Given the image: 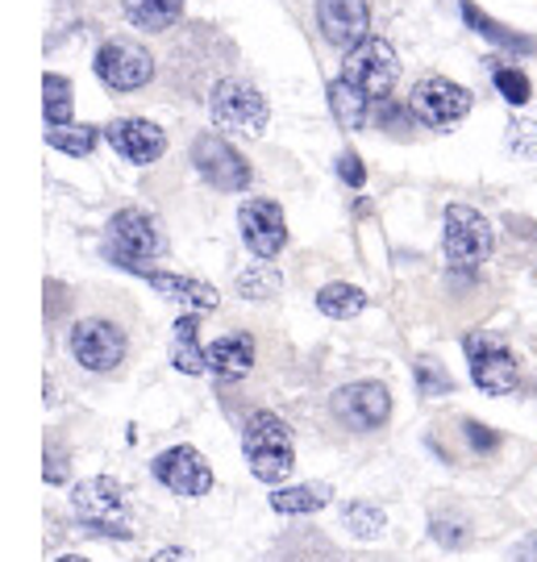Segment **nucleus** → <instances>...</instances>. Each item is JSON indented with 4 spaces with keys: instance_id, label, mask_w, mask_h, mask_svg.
<instances>
[{
    "instance_id": "11",
    "label": "nucleus",
    "mask_w": 537,
    "mask_h": 562,
    "mask_svg": "<svg viewBox=\"0 0 537 562\" xmlns=\"http://www.w3.org/2000/svg\"><path fill=\"white\" fill-rule=\"evenodd\" d=\"M192 167H197L200 180L217 192H246L250 188V162L242 159L221 134H209V130L192 138Z\"/></svg>"
},
{
    "instance_id": "34",
    "label": "nucleus",
    "mask_w": 537,
    "mask_h": 562,
    "mask_svg": "<svg viewBox=\"0 0 537 562\" xmlns=\"http://www.w3.org/2000/svg\"><path fill=\"white\" fill-rule=\"evenodd\" d=\"M462 434H467V442H471L476 454H492V450H500V442H504L496 429H488L483 422H462Z\"/></svg>"
},
{
    "instance_id": "29",
    "label": "nucleus",
    "mask_w": 537,
    "mask_h": 562,
    "mask_svg": "<svg viewBox=\"0 0 537 562\" xmlns=\"http://www.w3.org/2000/svg\"><path fill=\"white\" fill-rule=\"evenodd\" d=\"M279 288H283V280L271 267V259L255 262V267H246L238 276V296H246V301H271Z\"/></svg>"
},
{
    "instance_id": "6",
    "label": "nucleus",
    "mask_w": 537,
    "mask_h": 562,
    "mask_svg": "<svg viewBox=\"0 0 537 562\" xmlns=\"http://www.w3.org/2000/svg\"><path fill=\"white\" fill-rule=\"evenodd\" d=\"M462 355H467V367H471V380H476L479 392L508 396V392L521 387V362L513 355V346L500 334H488V329L467 334L462 338Z\"/></svg>"
},
{
    "instance_id": "36",
    "label": "nucleus",
    "mask_w": 537,
    "mask_h": 562,
    "mask_svg": "<svg viewBox=\"0 0 537 562\" xmlns=\"http://www.w3.org/2000/svg\"><path fill=\"white\" fill-rule=\"evenodd\" d=\"M334 171H338V180L346 183V188H362V183H367V167H362V159H358L355 150H342L338 162H334Z\"/></svg>"
},
{
    "instance_id": "13",
    "label": "nucleus",
    "mask_w": 537,
    "mask_h": 562,
    "mask_svg": "<svg viewBox=\"0 0 537 562\" xmlns=\"http://www.w3.org/2000/svg\"><path fill=\"white\" fill-rule=\"evenodd\" d=\"M150 475L167 492L183 496V501H197V496L213 492V467L204 462V454H200L197 446H171V450H163L159 459L150 462Z\"/></svg>"
},
{
    "instance_id": "24",
    "label": "nucleus",
    "mask_w": 537,
    "mask_h": 562,
    "mask_svg": "<svg viewBox=\"0 0 537 562\" xmlns=\"http://www.w3.org/2000/svg\"><path fill=\"white\" fill-rule=\"evenodd\" d=\"M100 125L92 121H67V125H46V146H55L67 159H88L100 142Z\"/></svg>"
},
{
    "instance_id": "8",
    "label": "nucleus",
    "mask_w": 537,
    "mask_h": 562,
    "mask_svg": "<svg viewBox=\"0 0 537 562\" xmlns=\"http://www.w3.org/2000/svg\"><path fill=\"white\" fill-rule=\"evenodd\" d=\"M67 346H71V359L80 362L83 371H92V375L118 371L121 362H125V350H130L125 329L118 322H109V317H83V322H76Z\"/></svg>"
},
{
    "instance_id": "9",
    "label": "nucleus",
    "mask_w": 537,
    "mask_h": 562,
    "mask_svg": "<svg viewBox=\"0 0 537 562\" xmlns=\"http://www.w3.org/2000/svg\"><path fill=\"white\" fill-rule=\"evenodd\" d=\"M342 76L355 80L371 101H383L400 80V55L388 38H362L355 50H346V63H342Z\"/></svg>"
},
{
    "instance_id": "20",
    "label": "nucleus",
    "mask_w": 537,
    "mask_h": 562,
    "mask_svg": "<svg viewBox=\"0 0 537 562\" xmlns=\"http://www.w3.org/2000/svg\"><path fill=\"white\" fill-rule=\"evenodd\" d=\"M171 367L183 375H204L209 371V350L200 346V313H183L171 325Z\"/></svg>"
},
{
    "instance_id": "12",
    "label": "nucleus",
    "mask_w": 537,
    "mask_h": 562,
    "mask_svg": "<svg viewBox=\"0 0 537 562\" xmlns=\"http://www.w3.org/2000/svg\"><path fill=\"white\" fill-rule=\"evenodd\" d=\"M471 104H476V97L450 76H421L413 83V109L429 130H450L455 121L471 113Z\"/></svg>"
},
{
    "instance_id": "31",
    "label": "nucleus",
    "mask_w": 537,
    "mask_h": 562,
    "mask_svg": "<svg viewBox=\"0 0 537 562\" xmlns=\"http://www.w3.org/2000/svg\"><path fill=\"white\" fill-rule=\"evenodd\" d=\"M429 533H434V542L446 546V550H462V546H471V538H476L471 521H467V517H458V513H434Z\"/></svg>"
},
{
    "instance_id": "5",
    "label": "nucleus",
    "mask_w": 537,
    "mask_h": 562,
    "mask_svg": "<svg viewBox=\"0 0 537 562\" xmlns=\"http://www.w3.org/2000/svg\"><path fill=\"white\" fill-rule=\"evenodd\" d=\"M209 113L221 130H234V134H246V138H262L267 125H271V104L262 97L255 83L238 80V76H225V80L213 83L209 92Z\"/></svg>"
},
{
    "instance_id": "27",
    "label": "nucleus",
    "mask_w": 537,
    "mask_h": 562,
    "mask_svg": "<svg viewBox=\"0 0 537 562\" xmlns=\"http://www.w3.org/2000/svg\"><path fill=\"white\" fill-rule=\"evenodd\" d=\"M371 117H376V130L392 134V138H409L417 125H425V121L417 117V109H413V104H400V101H392V97L376 101Z\"/></svg>"
},
{
    "instance_id": "17",
    "label": "nucleus",
    "mask_w": 537,
    "mask_h": 562,
    "mask_svg": "<svg viewBox=\"0 0 537 562\" xmlns=\"http://www.w3.org/2000/svg\"><path fill=\"white\" fill-rule=\"evenodd\" d=\"M255 355L259 346L246 329H234V334H221L213 346H209V371L217 375L221 383H238L255 371Z\"/></svg>"
},
{
    "instance_id": "33",
    "label": "nucleus",
    "mask_w": 537,
    "mask_h": 562,
    "mask_svg": "<svg viewBox=\"0 0 537 562\" xmlns=\"http://www.w3.org/2000/svg\"><path fill=\"white\" fill-rule=\"evenodd\" d=\"M508 150L521 159H537V121L534 117H508Z\"/></svg>"
},
{
    "instance_id": "32",
    "label": "nucleus",
    "mask_w": 537,
    "mask_h": 562,
    "mask_svg": "<svg viewBox=\"0 0 537 562\" xmlns=\"http://www.w3.org/2000/svg\"><path fill=\"white\" fill-rule=\"evenodd\" d=\"M413 375H417V392L425 401H434V396H450L455 392V380H450V371L434 359H417L413 362Z\"/></svg>"
},
{
    "instance_id": "1",
    "label": "nucleus",
    "mask_w": 537,
    "mask_h": 562,
    "mask_svg": "<svg viewBox=\"0 0 537 562\" xmlns=\"http://www.w3.org/2000/svg\"><path fill=\"white\" fill-rule=\"evenodd\" d=\"M242 450H246V462H250V475L267 487H279V483L292 475L297 467V446H292V429L279 422L276 413H255L246 429H242Z\"/></svg>"
},
{
    "instance_id": "21",
    "label": "nucleus",
    "mask_w": 537,
    "mask_h": 562,
    "mask_svg": "<svg viewBox=\"0 0 537 562\" xmlns=\"http://www.w3.org/2000/svg\"><path fill=\"white\" fill-rule=\"evenodd\" d=\"M325 97H329V113H334V121H338L342 130H362V125L371 121V109H376V101H371V97H367L355 80H346V76L329 80Z\"/></svg>"
},
{
    "instance_id": "14",
    "label": "nucleus",
    "mask_w": 537,
    "mask_h": 562,
    "mask_svg": "<svg viewBox=\"0 0 537 562\" xmlns=\"http://www.w3.org/2000/svg\"><path fill=\"white\" fill-rule=\"evenodd\" d=\"M238 225H242V241L250 246L255 259H276L279 250L288 246V217L267 196H250V201L242 204Z\"/></svg>"
},
{
    "instance_id": "2",
    "label": "nucleus",
    "mask_w": 537,
    "mask_h": 562,
    "mask_svg": "<svg viewBox=\"0 0 537 562\" xmlns=\"http://www.w3.org/2000/svg\"><path fill=\"white\" fill-rule=\"evenodd\" d=\"M492 222L471 209V204H450L441 217V250H446V267L450 276H476L483 262L492 259Z\"/></svg>"
},
{
    "instance_id": "38",
    "label": "nucleus",
    "mask_w": 537,
    "mask_h": 562,
    "mask_svg": "<svg viewBox=\"0 0 537 562\" xmlns=\"http://www.w3.org/2000/svg\"><path fill=\"white\" fill-rule=\"evenodd\" d=\"M59 562H88V559H80V554H63Z\"/></svg>"
},
{
    "instance_id": "37",
    "label": "nucleus",
    "mask_w": 537,
    "mask_h": 562,
    "mask_svg": "<svg viewBox=\"0 0 537 562\" xmlns=\"http://www.w3.org/2000/svg\"><path fill=\"white\" fill-rule=\"evenodd\" d=\"M513 562H537V533H529L525 542H517V550H513Z\"/></svg>"
},
{
    "instance_id": "25",
    "label": "nucleus",
    "mask_w": 537,
    "mask_h": 562,
    "mask_svg": "<svg viewBox=\"0 0 537 562\" xmlns=\"http://www.w3.org/2000/svg\"><path fill=\"white\" fill-rule=\"evenodd\" d=\"M367 308V292L358 283H325L317 292V313L329 322H350Z\"/></svg>"
},
{
    "instance_id": "23",
    "label": "nucleus",
    "mask_w": 537,
    "mask_h": 562,
    "mask_svg": "<svg viewBox=\"0 0 537 562\" xmlns=\"http://www.w3.org/2000/svg\"><path fill=\"white\" fill-rule=\"evenodd\" d=\"M334 501L329 483H297V487H271V508L283 517H309Z\"/></svg>"
},
{
    "instance_id": "35",
    "label": "nucleus",
    "mask_w": 537,
    "mask_h": 562,
    "mask_svg": "<svg viewBox=\"0 0 537 562\" xmlns=\"http://www.w3.org/2000/svg\"><path fill=\"white\" fill-rule=\"evenodd\" d=\"M42 480L46 483H67V454H63L59 442H46V454H42Z\"/></svg>"
},
{
    "instance_id": "7",
    "label": "nucleus",
    "mask_w": 537,
    "mask_h": 562,
    "mask_svg": "<svg viewBox=\"0 0 537 562\" xmlns=\"http://www.w3.org/2000/svg\"><path fill=\"white\" fill-rule=\"evenodd\" d=\"M92 71L109 92H138L155 80V55L134 38H109L97 46Z\"/></svg>"
},
{
    "instance_id": "18",
    "label": "nucleus",
    "mask_w": 537,
    "mask_h": 562,
    "mask_svg": "<svg viewBox=\"0 0 537 562\" xmlns=\"http://www.w3.org/2000/svg\"><path fill=\"white\" fill-rule=\"evenodd\" d=\"M142 280L159 292L163 301H176L183 308H197V313H213L221 304L217 288L204 280H192V276H176V271H142Z\"/></svg>"
},
{
    "instance_id": "15",
    "label": "nucleus",
    "mask_w": 537,
    "mask_h": 562,
    "mask_svg": "<svg viewBox=\"0 0 537 562\" xmlns=\"http://www.w3.org/2000/svg\"><path fill=\"white\" fill-rule=\"evenodd\" d=\"M104 138L109 146L118 150L125 162H134V167H150V162H159L167 155V134H163V125L146 117H118L104 125Z\"/></svg>"
},
{
    "instance_id": "10",
    "label": "nucleus",
    "mask_w": 537,
    "mask_h": 562,
    "mask_svg": "<svg viewBox=\"0 0 537 562\" xmlns=\"http://www.w3.org/2000/svg\"><path fill=\"white\" fill-rule=\"evenodd\" d=\"M329 413L355 434H376L392 417V392L379 380H355L329 396Z\"/></svg>"
},
{
    "instance_id": "4",
    "label": "nucleus",
    "mask_w": 537,
    "mask_h": 562,
    "mask_svg": "<svg viewBox=\"0 0 537 562\" xmlns=\"http://www.w3.org/2000/svg\"><path fill=\"white\" fill-rule=\"evenodd\" d=\"M71 508L83 521L88 533L97 538H134V525H130V504H125V487L109 475H92L71 487Z\"/></svg>"
},
{
    "instance_id": "30",
    "label": "nucleus",
    "mask_w": 537,
    "mask_h": 562,
    "mask_svg": "<svg viewBox=\"0 0 537 562\" xmlns=\"http://www.w3.org/2000/svg\"><path fill=\"white\" fill-rule=\"evenodd\" d=\"M488 63H492V83H496L500 97L513 104V109L529 104V97H534V83L525 80V71L508 67V63H496V59H488Z\"/></svg>"
},
{
    "instance_id": "16",
    "label": "nucleus",
    "mask_w": 537,
    "mask_h": 562,
    "mask_svg": "<svg viewBox=\"0 0 537 562\" xmlns=\"http://www.w3.org/2000/svg\"><path fill=\"white\" fill-rule=\"evenodd\" d=\"M317 30L334 50H355L371 38V9L367 0H317Z\"/></svg>"
},
{
    "instance_id": "3",
    "label": "nucleus",
    "mask_w": 537,
    "mask_h": 562,
    "mask_svg": "<svg viewBox=\"0 0 537 562\" xmlns=\"http://www.w3.org/2000/svg\"><path fill=\"white\" fill-rule=\"evenodd\" d=\"M163 250H167V234H163V225L155 213H146V209H134V204H130V209H118V213L109 217L104 259H113L118 267L142 276V271H146L142 262L159 259Z\"/></svg>"
},
{
    "instance_id": "26",
    "label": "nucleus",
    "mask_w": 537,
    "mask_h": 562,
    "mask_svg": "<svg viewBox=\"0 0 537 562\" xmlns=\"http://www.w3.org/2000/svg\"><path fill=\"white\" fill-rule=\"evenodd\" d=\"M76 113V97H71V80H63L59 71L42 76V117L46 125H67Z\"/></svg>"
},
{
    "instance_id": "28",
    "label": "nucleus",
    "mask_w": 537,
    "mask_h": 562,
    "mask_svg": "<svg viewBox=\"0 0 537 562\" xmlns=\"http://www.w3.org/2000/svg\"><path fill=\"white\" fill-rule=\"evenodd\" d=\"M383 508H376V504L367 501H346L342 504V525L355 533V538H362V542H371V538H379L383 533Z\"/></svg>"
},
{
    "instance_id": "19",
    "label": "nucleus",
    "mask_w": 537,
    "mask_h": 562,
    "mask_svg": "<svg viewBox=\"0 0 537 562\" xmlns=\"http://www.w3.org/2000/svg\"><path fill=\"white\" fill-rule=\"evenodd\" d=\"M458 13H462V21L476 30L479 38H488L492 46H500V50H508V55H537L534 34H521V30H513V25L488 18L476 0H458Z\"/></svg>"
},
{
    "instance_id": "22",
    "label": "nucleus",
    "mask_w": 537,
    "mask_h": 562,
    "mask_svg": "<svg viewBox=\"0 0 537 562\" xmlns=\"http://www.w3.org/2000/svg\"><path fill=\"white\" fill-rule=\"evenodd\" d=\"M183 4L188 0H121V13L134 30L146 34H167L179 18H183Z\"/></svg>"
}]
</instances>
